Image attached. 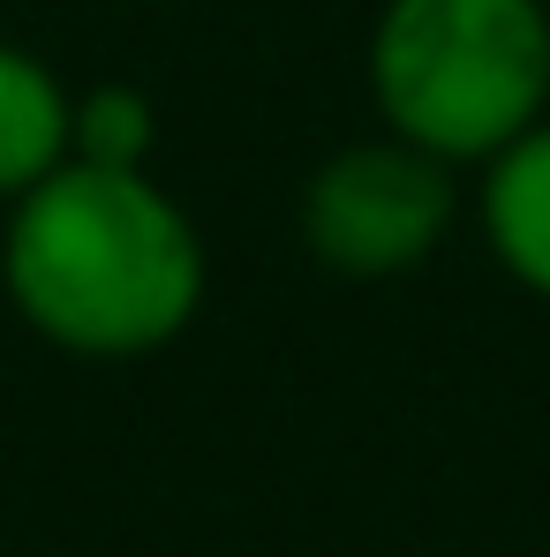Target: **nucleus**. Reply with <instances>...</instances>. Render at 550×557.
Masks as SVG:
<instances>
[{
  "mask_svg": "<svg viewBox=\"0 0 550 557\" xmlns=\"http://www.w3.org/2000/svg\"><path fill=\"white\" fill-rule=\"evenodd\" d=\"M0 286L46 347L76 362H144L196 324L211 257L151 166L69 159L8 203Z\"/></svg>",
  "mask_w": 550,
  "mask_h": 557,
  "instance_id": "f257e3e1",
  "label": "nucleus"
},
{
  "mask_svg": "<svg viewBox=\"0 0 550 557\" xmlns=\"http://www.w3.org/2000/svg\"><path fill=\"white\" fill-rule=\"evenodd\" d=\"M363 76L377 128L482 166L550 113V0H384Z\"/></svg>",
  "mask_w": 550,
  "mask_h": 557,
  "instance_id": "f03ea898",
  "label": "nucleus"
},
{
  "mask_svg": "<svg viewBox=\"0 0 550 557\" xmlns=\"http://www.w3.org/2000/svg\"><path fill=\"white\" fill-rule=\"evenodd\" d=\"M460 226V166L377 128L302 182V249L340 278L423 272Z\"/></svg>",
  "mask_w": 550,
  "mask_h": 557,
  "instance_id": "7ed1b4c3",
  "label": "nucleus"
},
{
  "mask_svg": "<svg viewBox=\"0 0 550 557\" xmlns=\"http://www.w3.org/2000/svg\"><path fill=\"white\" fill-rule=\"evenodd\" d=\"M475 219H482V249L498 257V272L550 301V113L536 128H521L498 159H482Z\"/></svg>",
  "mask_w": 550,
  "mask_h": 557,
  "instance_id": "20e7f679",
  "label": "nucleus"
},
{
  "mask_svg": "<svg viewBox=\"0 0 550 557\" xmlns=\"http://www.w3.org/2000/svg\"><path fill=\"white\" fill-rule=\"evenodd\" d=\"M69 159H76V91L46 53L0 38V203H15Z\"/></svg>",
  "mask_w": 550,
  "mask_h": 557,
  "instance_id": "39448f33",
  "label": "nucleus"
},
{
  "mask_svg": "<svg viewBox=\"0 0 550 557\" xmlns=\"http://www.w3.org/2000/svg\"><path fill=\"white\" fill-rule=\"evenodd\" d=\"M159 144V106L136 84H98L76 98V159L91 166H151Z\"/></svg>",
  "mask_w": 550,
  "mask_h": 557,
  "instance_id": "423d86ee",
  "label": "nucleus"
}]
</instances>
